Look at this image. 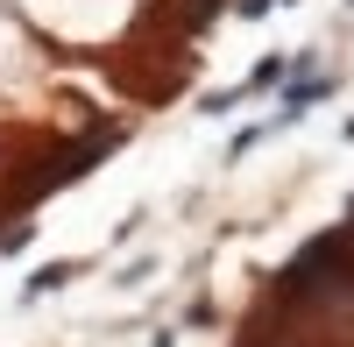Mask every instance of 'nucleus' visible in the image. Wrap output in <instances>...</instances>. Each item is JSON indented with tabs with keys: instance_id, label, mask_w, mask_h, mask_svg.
Listing matches in <instances>:
<instances>
[{
	"instance_id": "f257e3e1",
	"label": "nucleus",
	"mask_w": 354,
	"mask_h": 347,
	"mask_svg": "<svg viewBox=\"0 0 354 347\" xmlns=\"http://www.w3.org/2000/svg\"><path fill=\"white\" fill-rule=\"evenodd\" d=\"M71 276H78V263H50V270H36V276H28V298H43V291H64Z\"/></svg>"
}]
</instances>
